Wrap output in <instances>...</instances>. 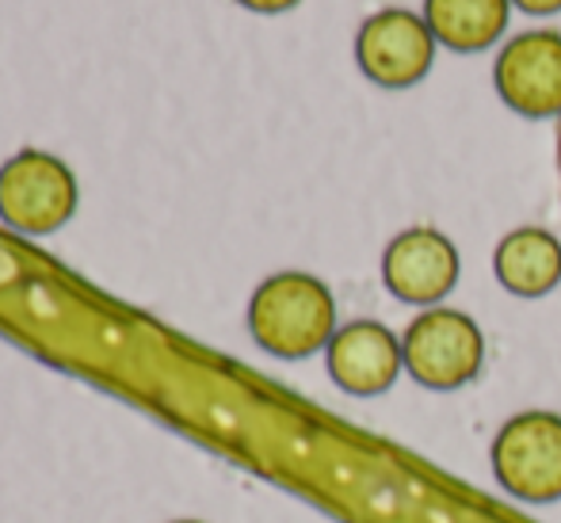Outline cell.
I'll use <instances>...</instances> for the list:
<instances>
[{
	"label": "cell",
	"instance_id": "6da1fadb",
	"mask_svg": "<svg viewBox=\"0 0 561 523\" xmlns=\"http://www.w3.org/2000/svg\"><path fill=\"white\" fill-rule=\"evenodd\" d=\"M336 298L310 272H275L252 291L249 332L275 360H310L336 337Z\"/></svg>",
	"mask_w": 561,
	"mask_h": 523
},
{
	"label": "cell",
	"instance_id": "7a4b0ae2",
	"mask_svg": "<svg viewBox=\"0 0 561 523\" xmlns=\"http://www.w3.org/2000/svg\"><path fill=\"white\" fill-rule=\"evenodd\" d=\"M405 375L424 390H458L485 367V332L466 310L432 306L421 310L401 332Z\"/></svg>",
	"mask_w": 561,
	"mask_h": 523
},
{
	"label": "cell",
	"instance_id": "3957f363",
	"mask_svg": "<svg viewBox=\"0 0 561 523\" xmlns=\"http://www.w3.org/2000/svg\"><path fill=\"white\" fill-rule=\"evenodd\" d=\"M81 187L61 157L20 149L0 164V221L12 234L50 237L77 214Z\"/></svg>",
	"mask_w": 561,
	"mask_h": 523
},
{
	"label": "cell",
	"instance_id": "277c9868",
	"mask_svg": "<svg viewBox=\"0 0 561 523\" xmlns=\"http://www.w3.org/2000/svg\"><path fill=\"white\" fill-rule=\"evenodd\" d=\"M436 54L439 43L416 8H378L355 31V66L378 89H416L436 69Z\"/></svg>",
	"mask_w": 561,
	"mask_h": 523
},
{
	"label": "cell",
	"instance_id": "5b68a950",
	"mask_svg": "<svg viewBox=\"0 0 561 523\" xmlns=\"http://www.w3.org/2000/svg\"><path fill=\"white\" fill-rule=\"evenodd\" d=\"M496 486L527 504L561 501V417L527 409L504 420L489 447Z\"/></svg>",
	"mask_w": 561,
	"mask_h": 523
},
{
	"label": "cell",
	"instance_id": "8992f818",
	"mask_svg": "<svg viewBox=\"0 0 561 523\" xmlns=\"http://www.w3.org/2000/svg\"><path fill=\"white\" fill-rule=\"evenodd\" d=\"M493 89L519 118H561V31L527 27L496 46Z\"/></svg>",
	"mask_w": 561,
	"mask_h": 523
},
{
	"label": "cell",
	"instance_id": "52a82bcc",
	"mask_svg": "<svg viewBox=\"0 0 561 523\" xmlns=\"http://www.w3.org/2000/svg\"><path fill=\"white\" fill-rule=\"evenodd\" d=\"M462 257L458 245L436 226H409L386 245L382 283L405 306H444V298L458 287Z\"/></svg>",
	"mask_w": 561,
	"mask_h": 523
},
{
	"label": "cell",
	"instance_id": "ba28073f",
	"mask_svg": "<svg viewBox=\"0 0 561 523\" xmlns=\"http://www.w3.org/2000/svg\"><path fill=\"white\" fill-rule=\"evenodd\" d=\"M325 367L344 394H352V398H378V394H386L405 375L401 337L390 325L375 321V317L347 321L329 340Z\"/></svg>",
	"mask_w": 561,
	"mask_h": 523
},
{
	"label": "cell",
	"instance_id": "9c48e42d",
	"mask_svg": "<svg viewBox=\"0 0 561 523\" xmlns=\"http://www.w3.org/2000/svg\"><path fill=\"white\" fill-rule=\"evenodd\" d=\"M493 275L512 298H547L561 283V241L547 226H516L496 241Z\"/></svg>",
	"mask_w": 561,
	"mask_h": 523
},
{
	"label": "cell",
	"instance_id": "30bf717a",
	"mask_svg": "<svg viewBox=\"0 0 561 523\" xmlns=\"http://www.w3.org/2000/svg\"><path fill=\"white\" fill-rule=\"evenodd\" d=\"M512 0H424L421 15L439 50L485 54L504 43L512 23Z\"/></svg>",
	"mask_w": 561,
	"mask_h": 523
},
{
	"label": "cell",
	"instance_id": "8fae6325",
	"mask_svg": "<svg viewBox=\"0 0 561 523\" xmlns=\"http://www.w3.org/2000/svg\"><path fill=\"white\" fill-rule=\"evenodd\" d=\"M512 8L531 15V20H550V15L561 12V0H512Z\"/></svg>",
	"mask_w": 561,
	"mask_h": 523
},
{
	"label": "cell",
	"instance_id": "7c38bea8",
	"mask_svg": "<svg viewBox=\"0 0 561 523\" xmlns=\"http://www.w3.org/2000/svg\"><path fill=\"white\" fill-rule=\"evenodd\" d=\"M241 8H249V12H256V15H283V12H290V8H298L302 0H237Z\"/></svg>",
	"mask_w": 561,
	"mask_h": 523
},
{
	"label": "cell",
	"instance_id": "4fadbf2b",
	"mask_svg": "<svg viewBox=\"0 0 561 523\" xmlns=\"http://www.w3.org/2000/svg\"><path fill=\"white\" fill-rule=\"evenodd\" d=\"M558 157H561V118H558Z\"/></svg>",
	"mask_w": 561,
	"mask_h": 523
},
{
	"label": "cell",
	"instance_id": "5bb4252c",
	"mask_svg": "<svg viewBox=\"0 0 561 523\" xmlns=\"http://www.w3.org/2000/svg\"><path fill=\"white\" fill-rule=\"evenodd\" d=\"M172 523H203V520H172Z\"/></svg>",
	"mask_w": 561,
	"mask_h": 523
}]
</instances>
